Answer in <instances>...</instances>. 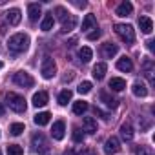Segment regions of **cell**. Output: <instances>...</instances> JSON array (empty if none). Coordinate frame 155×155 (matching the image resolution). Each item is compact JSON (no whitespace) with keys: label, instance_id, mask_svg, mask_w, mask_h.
Masks as SVG:
<instances>
[{"label":"cell","instance_id":"1","mask_svg":"<svg viewBox=\"0 0 155 155\" xmlns=\"http://www.w3.org/2000/svg\"><path fill=\"white\" fill-rule=\"evenodd\" d=\"M29 46V38L28 35L24 33H17L13 37H9V42H8V49L13 53V55H18V53H24Z\"/></svg>","mask_w":155,"mask_h":155},{"label":"cell","instance_id":"2","mask_svg":"<svg viewBox=\"0 0 155 155\" xmlns=\"http://www.w3.org/2000/svg\"><path fill=\"white\" fill-rule=\"evenodd\" d=\"M6 101H8L9 108H11L13 111H17V113H24L26 108H28L26 99H24L22 95L15 93V91H8V93H6Z\"/></svg>","mask_w":155,"mask_h":155},{"label":"cell","instance_id":"3","mask_svg":"<svg viewBox=\"0 0 155 155\" xmlns=\"http://www.w3.org/2000/svg\"><path fill=\"white\" fill-rule=\"evenodd\" d=\"M115 33L126 42V44H133L135 42V29L130 24H115Z\"/></svg>","mask_w":155,"mask_h":155},{"label":"cell","instance_id":"4","mask_svg":"<svg viewBox=\"0 0 155 155\" xmlns=\"http://www.w3.org/2000/svg\"><path fill=\"white\" fill-rule=\"evenodd\" d=\"M31 140H33V148H35L37 153H40V155H48L49 153V142H48V139L42 133H35Z\"/></svg>","mask_w":155,"mask_h":155},{"label":"cell","instance_id":"5","mask_svg":"<svg viewBox=\"0 0 155 155\" xmlns=\"http://www.w3.org/2000/svg\"><path fill=\"white\" fill-rule=\"evenodd\" d=\"M13 82L18 84V86H22V88H31L35 84V79H33L28 71H17L13 75Z\"/></svg>","mask_w":155,"mask_h":155},{"label":"cell","instance_id":"6","mask_svg":"<svg viewBox=\"0 0 155 155\" xmlns=\"http://www.w3.org/2000/svg\"><path fill=\"white\" fill-rule=\"evenodd\" d=\"M55 71H57V64H55V60H53L51 57H46V58L42 60V68H40L42 77H44V79H51V77L55 75Z\"/></svg>","mask_w":155,"mask_h":155},{"label":"cell","instance_id":"7","mask_svg":"<svg viewBox=\"0 0 155 155\" xmlns=\"http://www.w3.org/2000/svg\"><path fill=\"white\" fill-rule=\"evenodd\" d=\"M117 151H120V140L117 137H110L106 140V144H104V153L106 155H113Z\"/></svg>","mask_w":155,"mask_h":155},{"label":"cell","instance_id":"8","mask_svg":"<svg viewBox=\"0 0 155 155\" xmlns=\"http://www.w3.org/2000/svg\"><path fill=\"white\" fill-rule=\"evenodd\" d=\"M101 53H102V57H104V58H113V57L119 53V46H117V44H113V42H106V44H102Z\"/></svg>","mask_w":155,"mask_h":155},{"label":"cell","instance_id":"9","mask_svg":"<svg viewBox=\"0 0 155 155\" xmlns=\"http://www.w3.org/2000/svg\"><path fill=\"white\" fill-rule=\"evenodd\" d=\"M64 133H66V124H64L62 120H57V122L53 124V128H51L53 139H55V140H62V139H64Z\"/></svg>","mask_w":155,"mask_h":155},{"label":"cell","instance_id":"10","mask_svg":"<svg viewBox=\"0 0 155 155\" xmlns=\"http://www.w3.org/2000/svg\"><path fill=\"white\" fill-rule=\"evenodd\" d=\"M48 101H49L48 91H37V93L33 95V106H35V108H42V106H46Z\"/></svg>","mask_w":155,"mask_h":155},{"label":"cell","instance_id":"11","mask_svg":"<svg viewBox=\"0 0 155 155\" xmlns=\"http://www.w3.org/2000/svg\"><path fill=\"white\" fill-rule=\"evenodd\" d=\"M142 71H144V75L148 77L150 84H153V82H155V77H153V60H151V58H144V62H142Z\"/></svg>","mask_w":155,"mask_h":155},{"label":"cell","instance_id":"12","mask_svg":"<svg viewBox=\"0 0 155 155\" xmlns=\"http://www.w3.org/2000/svg\"><path fill=\"white\" fill-rule=\"evenodd\" d=\"M40 15H42L40 4H29V6H28V17H29V20H31V22L38 20V18H40Z\"/></svg>","mask_w":155,"mask_h":155},{"label":"cell","instance_id":"13","mask_svg":"<svg viewBox=\"0 0 155 155\" xmlns=\"http://www.w3.org/2000/svg\"><path fill=\"white\" fill-rule=\"evenodd\" d=\"M20 18H22V15H20V9H17V8H13V9H9V11L6 13V20H8L11 26H17V24L20 22Z\"/></svg>","mask_w":155,"mask_h":155},{"label":"cell","instance_id":"14","mask_svg":"<svg viewBox=\"0 0 155 155\" xmlns=\"http://www.w3.org/2000/svg\"><path fill=\"white\" fill-rule=\"evenodd\" d=\"M139 28H140L142 33L150 35V33L153 31V22H151V18H150V17H140V18H139Z\"/></svg>","mask_w":155,"mask_h":155},{"label":"cell","instance_id":"15","mask_svg":"<svg viewBox=\"0 0 155 155\" xmlns=\"http://www.w3.org/2000/svg\"><path fill=\"white\" fill-rule=\"evenodd\" d=\"M117 69H119V71H124V73H130V71L133 69V62H131V58H128V57L119 58V60H117Z\"/></svg>","mask_w":155,"mask_h":155},{"label":"cell","instance_id":"16","mask_svg":"<svg viewBox=\"0 0 155 155\" xmlns=\"http://www.w3.org/2000/svg\"><path fill=\"white\" fill-rule=\"evenodd\" d=\"M75 26H77V17L75 15H68V18L62 20V33H69Z\"/></svg>","mask_w":155,"mask_h":155},{"label":"cell","instance_id":"17","mask_svg":"<svg viewBox=\"0 0 155 155\" xmlns=\"http://www.w3.org/2000/svg\"><path fill=\"white\" fill-rule=\"evenodd\" d=\"M131 91H133L135 97H146V95H148V88H146V84H144V82H139V81L133 82Z\"/></svg>","mask_w":155,"mask_h":155},{"label":"cell","instance_id":"18","mask_svg":"<svg viewBox=\"0 0 155 155\" xmlns=\"http://www.w3.org/2000/svg\"><path fill=\"white\" fill-rule=\"evenodd\" d=\"M82 126H84V131L86 133H97V120L93 117H84Z\"/></svg>","mask_w":155,"mask_h":155},{"label":"cell","instance_id":"19","mask_svg":"<svg viewBox=\"0 0 155 155\" xmlns=\"http://www.w3.org/2000/svg\"><path fill=\"white\" fill-rule=\"evenodd\" d=\"M106 69H108V66L104 64V62H99V64H95L93 66V77H95V79L97 81H102L104 79V75H106Z\"/></svg>","mask_w":155,"mask_h":155},{"label":"cell","instance_id":"20","mask_svg":"<svg viewBox=\"0 0 155 155\" xmlns=\"http://www.w3.org/2000/svg\"><path fill=\"white\" fill-rule=\"evenodd\" d=\"M131 11H133V6H131V2H122V4H119L117 6V15L119 17H128V15H131Z\"/></svg>","mask_w":155,"mask_h":155},{"label":"cell","instance_id":"21","mask_svg":"<svg viewBox=\"0 0 155 155\" xmlns=\"http://www.w3.org/2000/svg\"><path fill=\"white\" fill-rule=\"evenodd\" d=\"M97 28V18H95V15H86L84 17V20H82V31H88V29H95Z\"/></svg>","mask_w":155,"mask_h":155},{"label":"cell","instance_id":"22","mask_svg":"<svg viewBox=\"0 0 155 155\" xmlns=\"http://www.w3.org/2000/svg\"><path fill=\"white\" fill-rule=\"evenodd\" d=\"M101 101H102L108 108H111V110H115V108L119 106V101H117V99H113V97H110V95H108V91H101Z\"/></svg>","mask_w":155,"mask_h":155},{"label":"cell","instance_id":"23","mask_svg":"<svg viewBox=\"0 0 155 155\" xmlns=\"http://www.w3.org/2000/svg\"><path fill=\"white\" fill-rule=\"evenodd\" d=\"M53 24H55L53 13H48V15H44V18H42L40 29H42V31H49V29H53Z\"/></svg>","mask_w":155,"mask_h":155},{"label":"cell","instance_id":"24","mask_svg":"<svg viewBox=\"0 0 155 155\" xmlns=\"http://www.w3.org/2000/svg\"><path fill=\"white\" fill-rule=\"evenodd\" d=\"M120 135H122L124 140H131V139H133V128H131L130 122H124V124L120 126Z\"/></svg>","mask_w":155,"mask_h":155},{"label":"cell","instance_id":"25","mask_svg":"<svg viewBox=\"0 0 155 155\" xmlns=\"http://www.w3.org/2000/svg\"><path fill=\"white\" fill-rule=\"evenodd\" d=\"M88 102L86 101H77L75 104H73V113L75 115H82V113H86L88 111Z\"/></svg>","mask_w":155,"mask_h":155},{"label":"cell","instance_id":"26","mask_svg":"<svg viewBox=\"0 0 155 155\" xmlns=\"http://www.w3.org/2000/svg\"><path fill=\"white\" fill-rule=\"evenodd\" d=\"M110 88H111L113 91H122V90L126 88V81H124V79H119V77H115V79L110 81Z\"/></svg>","mask_w":155,"mask_h":155},{"label":"cell","instance_id":"27","mask_svg":"<svg viewBox=\"0 0 155 155\" xmlns=\"http://www.w3.org/2000/svg\"><path fill=\"white\" fill-rule=\"evenodd\" d=\"M49 119H51V113L42 111V113H37L33 120H35V124H38V126H46V124L49 122Z\"/></svg>","mask_w":155,"mask_h":155},{"label":"cell","instance_id":"28","mask_svg":"<svg viewBox=\"0 0 155 155\" xmlns=\"http://www.w3.org/2000/svg\"><path fill=\"white\" fill-rule=\"evenodd\" d=\"M71 97H73V93H71L69 90H62V91L58 93V104H60V106H66V104L71 101Z\"/></svg>","mask_w":155,"mask_h":155},{"label":"cell","instance_id":"29","mask_svg":"<svg viewBox=\"0 0 155 155\" xmlns=\"http://www.w3.org/2000/svg\"><path fill=\"white\" fill-rule=\"evenodd\" d=\"M79 57H81V60L82 62H90L91 60V57H93V51L90 49V48H81V51H79Z\"/></svg>","mask_w":155,"mask_h":155},{"label":"cell","instance_id":"30","mask_svg":"<svg viewBox=\"0 0 155 155\" xmlns=\"http://www.w3.org/2000/svg\"><path fill=\"white\" fill-rule=\"evenodd\" d=\"M91 88H93V86H91V82L84 81V82H81V84H79V88H77V91H79L81 95H86V93H90V91H91Z\"/></svg>","mask_w":155,"mask_h":155},{"label":"cell","instance_id":"31","mask_svg":"<svg viewBox=\"0 0 155 155\" xmlns=\"http://www.w3.org/2000/svg\"><path fill=\"white\" fill-rule=\"evenodd\" d=\"M8 155H24V151L18 144H9L8 146Z\"/></svg>","mask_w":155,"mask_h":155},{"label":"cell","instance_id":"32","mask_svg":"<svg viewBox=\"0 0 155 155\" xmlns=\"http://www.w3.org/2000/svg\"><path fill=\"white\" fill-rule=\"evenodd\" d=\"M135 155H153V150L150 146H137L135 148Z\"/></svg>","mask_w":155,"mask_h":155},{"label":"cell","instance_id":"33","mask_svg":"<svg viewBox=\"0 0 155 155\" xmlns=\"http://www.w3.org/2000/svg\"><path fill=\"white\" fill-rule=\"evenodd\" d=\"M24 130H26V128H24L22 122H15V124H11V128H9V131H11L13 135H20Z\"/></svg>","mask_w":155,"mask_h":155},{"label":"cell","instance_id":"34","mask_svg":"<svg viewBox=\"0 0 155 155\" xmlns=\"http://www.w3.org/2000/svg\"><path fill=\"white\" fill-rule=\"evenodd\" d=\"M73 140L75 142H84V133H82L81 128H75L73 130Z\"/></svg>","mask_w":155,"mask_h":155},{"label":"cell","instance_id":"35","mask_svg":"<svg viewBox=\"0 0 155 155\" xmlns=\"http://www.w3.org/2000/svg\"><path fill=\"white\" fill-rule=\"evenodd\" d=\"M55 13H57V17H58L60 20H64V18H68V15H69V13H68V11L64 9V8H55Z\"/></svg>","mask_w":155,"mask_h":155},{"label":"cell","instance_id":"36","mask_svg":"<svg viewBox=\"0 0 155 155\" xmlns=\"http://www.w3.org/2000/svg\"><path fill=\"white\" fill-rule=\"evenodd\" d=\"M93 111H95V115H101V117H102V119H104V120H110V115H108V113H104V111H102V110H99V108H97V106H95V108H93Z\"/></svg>","mask_w":155,"mask_h":155},{"label":"cell","instance_id":"37","mask_svg":"<svg viewBox=\"0 0 155 155\" xmlns=\"http://www.w3.org/2000/svg\"><path fill=\"white\" fill-rule=\"evenodd\" d=\"M73 77H75V73H73V71H66V75L62 77V82H69Z\"/></svg>","mask_w":155,"mask_h":155},{"label":"cell","instance_id":"38","mask_svg":"<svg viewBox=\"0 0 155 155\" xmlns=\"http://www.w3.org/2000/svg\"><path fill=\"white\" fill-rule=\"evenodd\" d=\"M99 37H101V31H99V29H95L93 33H90V35H88V40H97Z\"/></svg>","mask_w":155,"mask_h":155},{"label":"cell","instance_id":"39","mask_svg":"<svg viewBox=\"0 0 155 155\" xmlns=\"http://www.w3.org/2000/svg\"><path fill=\"white\" fill-rule=\"evenodd\" d=\"M146 46H148V49H153V40H148Z\"/></svg>","mask_w":155,"mask_h":155},{"label":"cell","instance_id":"40","mask_svg":"<svg viewBox=\"0 0 155 155\" xmlns=\"http://www.w3.org/2000/svg\"><path fill=\"white\" fill-rule=\"evenodd\" d=\"M4 111H6V110H4V106H2V102H0V115H4Z\"/></svg>","mask_w":155,"mask_h":155},{"label":"cell","instance_id":"41","mask_svg":"<svg viewBox=\"0 0 155 155\" xmlns=\"http://www.w3.org/2000/svg\"><path fill=\"white\" fill-rule=\"evenodd\" d=\"M2 68H4V64H2V60H0V69H2Z\"/></svg>","mask_w":155,"mask_h":155},{"label":"cell","instance_id":"42","mask_svg":"<svg viewBox=\"0 0 155 155\" xmlns=\"http://www.w3.org/2000/svg\"><path fill=\"white\" fill-rule=\"evenodd\" d=\"M0 155H2V151H0Z\"/></svg>","mask_w":155,"mask_h":155}]
</instances>
